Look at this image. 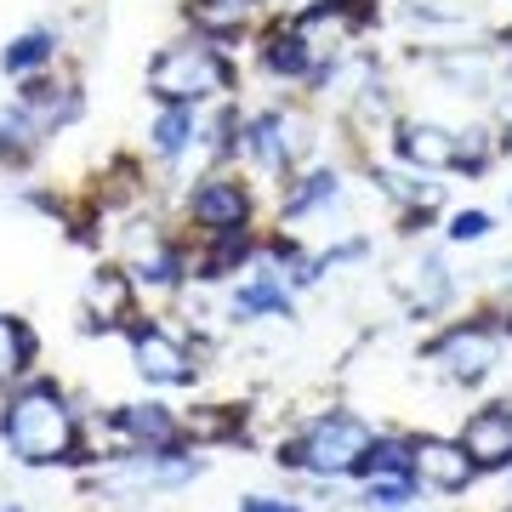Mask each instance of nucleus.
<instances>
[{
	"label": "nucleus",
	"instance_id": "4be33fe9",
	"mask_svg": "<svg viewBox=\"0 0 512 512\" xmlns=\"http://www.w3.org/2000/svg\"><path fill=\"white\" fill-rule=\"evenodd\" d=\"M319 200H336V171H313L308 183L285 200V217H302V211H308V205H319Z\"/></svg>",
	"mask_w": 512,
	"mask_h": 512
},
{
	"label": "nucleus",
	"instance_id": "2eb2a0df",
	"mask_svg": "<svg viewBox=\"0 0 512 512\" xmlns=\"http://www.w3.org/2000/svg\"><path fill=\"white\" fill-rule=\"evenodd\" d=\"M148 137H154V148H160V154H177V148H188V137H194V109L171 103V109L154 120V131H148Z\"/></svg>",
	"mask_w": 512,
	"mask_h": 512
},
{
	"label": "nucleus",
	"instance_id": "dca6fc26",
	"mask_svg": "<svg viewBox=\"0 0 512 512\" xmlns=\"http://www.w3.org/2000/svg\"><path fill=\"white\" fill-rule=\"evenodd\" d=\"M29 353H35L29 330H23L18 319H6V313H0V376H18V370H29Z\"/></svg>",
	"mask_w": 512,
	"mask_h": 512
},
{
	"label": "nucleus",
	"instance_id": "5701e85b",
	"mask_svg": "<svg viewBox=\"0 0 512 512\" xmlns=\"http://www.w3.org/2000/svg\"><path fill=\"white\" fill-rule=\"evenodd\" d=\"M137 279H143V285H177V256L171 251L143 256V262H137Z\"/></svg>",
	"mask_w": 512,
	"mask_h": 512
},
{
	"label": "nucleus",
	"instance_id": "6e6552de",
	"mask_svg": "<svg viewBox=\"0 0 512 512\" xmlns=\"http://www.w3.org/2000/svg\"><path fill=\"white\" fill-rule=\"evenodd\" d=\"M114 421H120L137 444H148L154 456H177V444H183V433H177L171 410H160V404H126Z\"/></svg>",
	"mask_w": 512,
	"mask_h": 512
},
{
	"label": "nucleus",
	"instance_id": "ddd939ff",
	"mask_svg": "<svg viewBox=\"0 0 512 512\" xmlns=\"http://www.w3.org/2000/svg\"><path fill=\"white\" fill-rule=\"evenodd\" d=\"M256 313H285V319H291V296H285V285H279L274 274H256L251 285L234 296V319H256Z\"/></svg>",
	"mask_w": 512,
	"mask_h": 512
},
{
	"label": "nucleus",
	"instance_id": "9b49d317",
	"mask_svg": "<svg viewBox=\"0 0 512 512\" xmlns=\"http://www.w3.org/2000/svg\"><path fill=\"white\" fill-rule=\"evenodd\" d=\"M399 285L410 291V308H421V313H433V308H444V302H450V274H444L439 256H421L416 268H404Z\"/></svg>",
	"mask_w": 512,
	"mask_h": 512
},
{
	"label": "nucleus",
	"instance_id": "6ab92c4d",
	"mask_svg": "<svg viewBox=\"0 0 512 512\" xmlns=\"http://www.w3.org/2000/svg\"><path fill=\"white\" fill-rule=\"evenodd\" d=\"M86 302H92V308L103 313V325H109V319H120V313H126L131 291H126V279H120V274H97L92 285H86Z\"/></svg>",
	"mask_w": 512,
	"mask_h": 512
},
{
	"label": "nucleus",
	"instance_id": "20e7f679",
	"mask_svg": "<svg viewBox=\"0 0 512 512\" xmlns=\"http://www.w3.org/2000/svg\"><path fill=\"white\" fill-rule=\"evenodd\" d=\"M495 353H501V330H490V325H456L439 348H433V365H444L456 382H478V376L495 365Z\"/></svg>",
	"mask_w": 512,
	"mask_h": 512
},
{
	"label": "nucleus",
	"instance_id": "1a4fd4ad",
	"mask_svg": "<svg viewBox=\"0 0 512 512\" xmlns=\"http://www.w3.org/2000/svg\"><path fill=\"white\" fill-rule=\"evenodd\" d=\"M399 154L410 165H421V171H439V165H456L461 154V137L456 131H439V126H399Z\"/></svg>",
	"mask_w": 512,
	"mask_h": 512
},
{
	"label": "nucleus",
	"instance_id": "423d86ee",
	"mask_svg": "<svg viewBox=\"0 0 512 512\" xmlns=\"http://www.w3.org/2000/svg\"><path fill=\"white\" fill-rule=\"evenodd\" d=\"M461 450L478 467H507L512 461V404H490L461 427Z\"/></svg>",
	"mask_w": 512,
	"mask_h": 512
},
{
	"label": "nucleus",
	"instance_id": "b1692460",
	"mask_svg": "<svg viewBox=\"0 0 512 512\" xmlns=\"http://www.w3.org/2000/svg\"><path fill=\"white\" fill-rule=\"evenodd\" d=\"M245 6H251V0H200V6H194V12H200V23H239L245 18Z\"/></svg>",
	"mask_w": 512,
	"mask_h": 512
},
{
	"label": "nucleus",
	"instance_id": "39448f33",
	"mask_svg": "<svg viewBox=\"0 0 512 512\" xmlns=\"http://www.w3.org/2000/svg\"><path fill=\"white\" fill-rule=\"evenodd\" d=\"M416 450V478H427L433 490H467L473 484V473H478V461L461 450V439L450 444V439H416L410 444Z\"/></svg>",
	"mask_w": 512,
	"mask_h": 512
},
{
	"label": "nucleus",
	"instance_id": "f257e3e1",
	"mask_svg": "<svg viewBox=\"0 0 512 512\" xmlns=\"http://www.w3.org/2000/svg\"><path fill=\"white\" fill-rule=\"evenodd\" d=\"M0 433L12 444V456L29 467H52V461H74V416L63 393L52 382H29L18 399L6 404Z\"/></svg>",
	"mask_w": 512,
	"mask_h": 512
},
{
	"label": "nucleus",
	"instance_id": "7ed1b4c3",
	"mask_svg": "<svg viewBox=\"0 0 512 512\" xmlns=\"http://www.w3.org/2000/svg\"><path fill=\"white\" fill-rule=\"evenodd\" d=\"M302 450H308V467L313 473H353V461L370 450V427L359 416H325L313 421V433L302 439Z\"/></svg>",
	"mask_w": 512,
	"mask_h": 512
},
{
	"label": "nucleus",
	"instance_id": "a878e982",
	"mask_svg": "<svg viewBox=\"0 0 512 512\" xmlns=\"http://www.w3.org/2000/svg\"><path fill=\"white\" fill-rule=\"evenodd\" d=\"M239 512H302L291 501H268V495H251V501H239Z\"/></svg>",
	"mask_w": 512,
	"mask_h": 512
},
{
	"label": "nucleus",
	"instance_id": "a211bd4d",
	"mask_svg": "<svg viewBox=\"0 0 512 512\" xmlns=\"http://www.w3.org/2000/svg\"><path fill=\"white\" fill-rule=\"evenodd\" d=\"M52 52H57L52 35H23V40H12V46H6V57H0V63H6V74H29V69H40Z\"/></svg>",
	"mask_w": 512,
	"mask_h": 512
},
{
	"label": "nucleus",
	"instance_id": "9d476101",
	"mask_svg": "<svg viewBox=\"0 0 512 512\" xmlns=\"http://www.w3.org/2000/svg\"><path fill=\"white\" fill-rule=\"evenodd\" d=\"M188 211H194V222H205L211 234L239 228V222H245V188L239 183H205L200 194L188 200Z\"/></svg>",
	"mask_w": 512,
	"mask_h": 512
},
{
	"label": "nucleus",
	"instance_id": "aec40b11",
	"mask_svg": "<svg viewBox=\"0 0 512 512\" xmlns=\"http://www.w3.org/2000/svg\"><path fill=\"white\" fill-rule=\"evenodd\" d=\"M416 501V478H370L365 490V507H382V512H399Z\"/></svg>",
	"mask_w": 512,
	"mask_h": 512
},
{
	"label": "nucleus",
	"instance_id": "0eeeda50",
	"mask_svg": "<svg viewBox=\"0 0 512 512\" xmlns=\"http://www.w3.org/2000/svg\"><path fill=\"white\" fill-rule=\"evenodd\" d=\"M131 353H137V370H143L148 382H194V365H188V353L165 336L160 325H137L131 330Z\"/></svg>",
	"mask_w": 512,
	"mask_h": 512
},
{
	"label": "nucleus",
	"instance_id": "4468645a",
	"mask_svg": "<svg viewBox=\"0 0 512 512\" xmlns=\"http://www.w3.org/2000/svg\"><path fill=\"white\" fill-rule=\"evenodd\" d=\"M285 131H291V126H285L279 114H262V120L251 126V137H245V148H251L262 165H285L296 154V143H285Z\"/></svg>",
	"mask_w": 512,
	"mask_h": 512
},
{
	"label": "nucleus",
	"instance_id": "f3484780",
	"mask_svg": "<svg viewBox=\"0 0 512 512\" xmlns=\"http://www.w3.org/2000/svg\"><path fill=\"white\" fill-rule=\"evenodd\" d=\"M262 57H268V69H274V74H308V40L296 35V29H291V35L279 29Z\"/></svg>",
	"mask_w": 512,
	"mask_h": 512
},
{
	"label": "nucleus",
	"instance_id": "393cba45",
	"mask_svg": "<svg viewBox=\"0 0 512 512\" xmlns=\"http://www.w3.org/2000/svg\"><path fill=\"white\" fill-rule=\"evenodd\" d=\"M490 234V217H484V211H461L456 222H450V239H456V245H467V239H484Z\"/></svg>",
	"mask_w": 512,
	"mask_h": 512
},
{
	"label": "nucleus",
	"instance_id": "f8f14e48",
	"mask_svg": "<svg viewBox=\"0 0 512 512\" xmlns=\"http://www.w3.org/2000/svg\"><path fill=\"white\" fill-rule=\"evenodd\" d=\"M353 473L365 478H416V450L399 439H370V450L353 461Z\"/></svg>",
	"mask_w": 512,
	"mask_h": 512
},
{
	"label": "nucleus",
	"instance_id": "f03ea898",
	"mask_svg": "<svg viewBox=\"0 0 512 512\" xmlns=\"http://www.w3.org/2000/svg\"><path fill=\"white\" fill-rule=\"evenodd\" d=\"M234 86V69L222 63L211 46H171V52L154 57V69H148V92L160 97V103H200V97H217Z\"/></svg>",
	"mask_w": 512,
	"mask_h": 512
},
{
	"label": "nucleus",
	"instance_id": "412c9836",
	"mask_svg": "<svg viewBox=\"0 0 512 512\" xmlns=\"http://www.w3.org/2000/svg\"><path fill=\"white\" fill-rule=\"evenodd\" d=\"M245 256H251V239L239 234V228H222V245L205 256V279H222L234 262H245Z\"/></svg>",
	"mask_w": 512,
	"mask_h": 512
}]
</instances>
